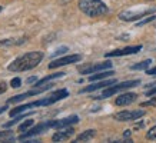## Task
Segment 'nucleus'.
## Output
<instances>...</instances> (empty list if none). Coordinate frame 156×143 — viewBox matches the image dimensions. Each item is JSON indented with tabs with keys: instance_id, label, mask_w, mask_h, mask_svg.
Returning a JSON list of instances; mask_svg holds the SVG:
<instances>
[{
	"instance_id": "obj_28",
	"label": "nucleus",
	"mask_w": 156,
	"mask_h": 143,
	"mask_svg": "<svg viewBox=\"0 0 156 143\" xmlns=\"http://www.w3.org/2000/svg\"><path fill=\"white\" fill-rule=\"evenodd\" d=\"M7 90V83L6 82H0V95H3Z\"/></svg>"
},
{
	"instance_id": "obj_12",
	"label": "nucleus",
	"mask_w": 156,
	"mask_h": 143,
	"mask_svg": "<svg viewBox=\"0 0 156 143\" xmlns=\"http://www.w3.org/2000/svg\"><path fill=\"white\" fill-rule=\"evenodd\" d=\"M116 83V79H103V80H98L96 83H93V85H89L86 86L85 89H82L80 93H89V92H95V90H99V89H106V87H109V86H112Z\"/></svg>"
},
{
	"instance_id": "obj_8",
	"label": "nucleus",
	"mask_w": 156,
	"mask_h": 143,
	"mask_svg": "<svg viewBox=\"0 0 156 143\" xmlns=\"http://www.w3.org/2000/svg\"><path fill=\"white\" fill-rule=\"evenodd\" d=\"M112 69V62H100V63H90V65H82L77 67V70L82 75H89V73H98L102 70Z\"/></svg>"
},
{
	"instance_id": "obj_17",
	"label": "nucleus",
	"mask_w": 156,
	"mask_h": 143,
	"mask_svg": "<svg viewBox=\"0 0 156 143\" xmlns=\"http://www.w3.org/2000/svg\"><path fill=\"white\" fill-rule=\"evenodd\" d=\"M95 136H96V130H95V129H89V130H85V132H82V133L75 139V143L87 142V140H90V139H93Z\"/></svg>"
},
{
	"instance_id": "obj_14",
	"label": "nucleus",
	"mask_w": 156,
	"mask_h": 143,
	"mask_svg": "<svg viewBox=\"0 0 156 143\" xmlns=\"http://www.w3.org/2000/svg\"><path fill=\"white\" fill-rule=\"evenodd\" d=\"M136 99H137L136 93H123V95L116 97L115 105L116 106H128V105H130V103H133Z\"/></svg>"
},
{
	"instance_id": "obj_30",
	"label": "nucleus",
	"mask_w": 156,
	"mask_h": 143,
	"mask_svg": "<svg viewBox=\"0 0 156 143\" xmlns=\"http://www.w3.org/2000/svg\"><path fill=\"white\" fill-rule=\"evenodd\" d=\"M146 73L149 75V76H156V66H155V67H152V69H147Z\"/></svg>"
},
{
	"instance_id": "obj_16",
	"label": "nucleus",
	"mask_w": 156,
	"mask_h": 143,
	"mask_svg": "<svg viewBox=\"0 0 156 143\" xmlns=\"http://www.w3.org/2000/svg\"><path fill=\"white\" fill-rule=\"evenodd\" d=\"M113 70H102V72H98V73H95V75H90L89 76V80L90 82H98V80H103V79H108V77L113 76Z\"/></svg>"
},
{
	"instance_id": "obj_18",
	"label": "nucleus",
	"mask_w": 156,
	"mask_h": 143,
	"mask_svg": "<svg viewBox=\"0 0 156 143\" xmlns=\"http://www.w3.org/2000/svg\"><path fill=\"white\" fill-rule=\"evenodd\" d=\"M63 76H65V72H57V73H52V75H49V76H46V77H43V79H40V80H37L34 86H42V85H44V83H49V82L53 80V79H57V77H63Z\"/></svg>"
},
{
	"instance_id": "obj_2",
	"label": "nucleus",
	"mask_w": 156,
	"mask_h": 143,
	"mask_svg": "<svg viewBox=\"0 0 156 143\" xmlns=\"http://www.w3.org/2000/svg\"><path fill=\"white\" fill-rule=\"evenodd\" d=\"M79 9L89 17H98L109 13L108 6L102 0H77Z\"/></svg>"
},
{
	"instance_id": "obj_19",
	"label": "nucleus",
	"mask_w": 156,
	"mask_h": 143,
	"mask_svg": "<svg viewBox=\"0 0 156 143\" xmlns=\"http://www.w3.org/2000/svg\"><path fill=\"white\" fill-rule=\"evenodd\" d=\"M26 42V37L20 39H6V40H0V46H20Z\"/></svg>"
},
{
	"instance_id": "obj_23",
	"label": "nucleus",
	"mask_w": 156,
	"mask_h": 143,
	"mask_svg": "<svg viewBox=\"0 0 156 143\" xmlns=\"http://www.w3.org/2000/svg\"><path fill=\"white\" fill-rule=\"evenodd\" d=\"M146 139H149V140H156V126H153V127H151L147 130Z\"/></svg>"
},
{
	"instance_id": "obj_5",
	"label": "nucleus",
	"mask_w": 156,
	"mask_h": 143,
	"mask_svg": "<svg viewBox=\"0 0 156 143\" xmlns=\"http://www.w3.org/2000/svg\"><path fill=\"white\" fill-rule=\"evenodd\" d=\"M55 124H56V120H48V122H42V123L36 124L34 127H32L30 130H26L23 133L19 136V140H26V139H32L34 136H37V134L43 133V132H46L49 129H55Z\"/></svg>"
},
{
	"instance_id": "obj_15",
	"label": "nucleus",
	"mask_w": 156,
	"mask_h": 143,
	"mask_svg": "<svg viewBox=\"0 0 156 143\" xmlns=\"http://www.w3.org/2000/svg\"><path fill=\"white\" fill-rule=\"evenodd\" d=\"M79 122V117L73 114V116H69V117H65V119H59L56 120V124H55V129H62V127H67V126H72Z\"/></svg>"
},
{
	"instance_id": "obj_24",
	"label": "nucleus",
	"mask_w": 156,
	"mask_h": 143,
	"mask_svg": "<svg viewBox=\"0 0 156 143\" xmlns=\"http://www.w3.org/2000/svg\"><path fill=\"white\" fill-rule=\"evenodd\" d=\"M156 19V16H149V17H146V19H143V20H140V22H137V24H136V27H142L143 24H146V23H149V22H152V20H155Z\"/></svg>"
},
{
	"instance_id": "obj_13",
	"label": "nucleus",
	"mask_w": 156,
	"mask_h": 143,
	"mask_svg": "<svg viewBox=\"0 0 156 143\" xmlns=\"http://www.w3.org/2000/svg\"><path fill=\"white\" fill-rule=\"evenodd\" d=\"M73 134H75V129L72 127V126L62 127L52 136V140L53 142H66V140H69Z\"/></svg>"
},
{
	"instance_id": "obj_26",
	"label": "nucleus",
	"mask_w": 156,
	"mask_h": 143,
	"mask_svg": "<svg viewBox=\"0 0 156 143\" xmlns=\"http://www.w3.org/2000/svg\"><path fill=\"white\" fill-rule=\"evenodd\" d=\"M140 106H142V107H145V106H155L156 107V95L152 96V99H149L147 102H143Z\"/></svg>"
},
{
	"instance_id": "obj_33",
	"label": "nucleus",
	"mask_w": 156,
	"mask_h": 143,
	"mask_svg": "<svg viewBox=\"0 0 156 143\" xmlns=\"http://www.w3.org/2000/svg\"><path fill=\"white\" fill-rule=\"evenodd\" d=\"M123 136H125V138H129V136H130V130H126V132H125V134H123Z\"/></svg>"
},
{
	"instance_id": "obj_1",
	"label": "nucleus",
	"mask_w": 156,
	"mask_h": 143,
	"mask_svg": "<svg viewBox=\"0 0 156 143\" xmlns=\"http://www.w3.org/2000/svg\"><path fill=\"white\" fill-rule=\"evenodd\" d=\"M43 52H29L24 53L22 56H19L17 59H14L13 62L7 66L9 72H14V73H19V72H27L34 69L36 66L40 65V62L43 60Z\"/></svg>"
},
{
	"instance_id": "obj_34",
	"label": "nucleus",
	"mask_w": 156,
	"mask_h": 143,
	"mask_svg": "<svg viewBox=\"0 0 156 143\" xmlns=\"http://www.w3.org/2000/svg\"><path fill=\"white\" fill-rule=\"evenodd\" d=\"M0 12H2V6H0Z\"/></svg>"
},
{
	"instance_id": "obj_7",
	"label": "nucleus",
	"mask_w": 156,
	"mask_h": 143,
	"mask_svg": "<svg viewBox=\"0 0 156 143\" xmlns=\"http://www.w3.org/2000/svg\"><path fill=\"white\" fill-rule=\"evenodd\" d=\"M53 87L52 83H44V85L42 86H34V89H32V90L29 92H24V93H22V95H17V96H13V97H10V99H7V103H17V102H22V100L27 99V97H30V96H37V95H42L43 92H48Z\"/></svg>"
},
{
	"instance_id": "obj_10",
	"label": "nucleus",
	"mask_w": 156,
	"mask_h": 143,
	"mask_svg": "<svg viewBox=\"0 0 156 143\" xmlns=\"http://www.w3.org/2000/svg\"><path fill=\"white\" fill-rule=\"evenodd\" d=\"M82 56L80 54H70V56H65V57H59L56 60L49 63V69H56V67L60 66H66V65H70V63H76L80 62Z\"/></svg>"
},
{
	"instance_id": "obj_29",
	"label": "nucleus",
	"mask_w": 156,
	"mask_h": 143,
	"mask_svg": "<svg viewBox=\"0 0 156 143\" xmlns=\"http://www.w3.org/2000/svg\"><path fill=\"white\" fill-rule=\"evenodd\" d=\"M155 95H156V85H153L151 87V90L146 92V96H149V97H151V96H155Z\"/></svg>"
},
{
	"instance_id": "obj_21",
	"label": "nucleus",
	"mask_w": 156,
	"mask_h": 143,
	"mask_svg": "<svg viewBox=\"0 0 156 143\" xmlns=\"http://www.w3.org/2000/svg\"><path fill=\"white\" fill-rule=\"evenodd\" d=\"M152 65V60L151 59H146V60H143L140 63H136V65H133L130 69L132 70H147V67Z\"/></svg>"
},
{
	"instance_id": "obj_22",
	"label": "nucleus",
	"mask_w": 156,
	"mask_h": 143,
	"mask_svg": "<svg viewBox=\"0 0 156 143\" xmlns=\"http://www.w3.org/2000/svg\"><path fill=\"white\" fill-rule=\"evenodd\" d=\"M33 123H34V120L33 119H27L26 122H23V123L19 126V132L20 133H23V132H26L29 127H32L33 126Z\"/></svg>"
},
{
	"instance_id": "obj_11",
	"label": "nucleus",
	"mask_w": 156,
	"mask_h": 143,
	"mask_svg": "<svg viewBox=\"0 0 156 143\" xmlns=\"http://www.w3.org/2000/svg\"><path fill=\"white\" fill-rule=\"evenodd\" d=\"M142 46L137 44V46H128V47L123 49H115L112 52H109L105 54V57H118V56H126V54H135V53L140 52Z\"/></svg>"
},
{
	"instance_id": "obj_27",
	"label": "nucleus",
	"mask_w": 156,
	"mask_h": 143,
	"mask_svg": "<svg viewBox=\"0 0 156 143\" xmlns=\"http://www.w3.org/2000/svg\"><path fill=\"white\" fill-rule=\"evenodd\" d=\"M67 50H69V49L66 47V46H62V47H59L56 50V52L53 53V57H56V56H59V54H63V53H66Z\"/></svg>"
},
{
	"instance_id": "obj_3",
	"label": "nucleus",
	"mask_w": 156,
	"mask_h": 143,
	"mask_svg": "<svg viewBox=\"0 0 156 143\" xmlns=\"http://www.w3.org/2000/svg\"><path fill=\"white\" fill-rule=\"evenodd\" d=\"M137 85H140V80H128V82H123V83H119V85L115 83V85L106 87L100 96H95V99H108V97L116 95L119 92L130 89V87H135V86H137Z\"/></svg>"
},
{
	"instance_id": "obj_31",
	"label": "nucleus",
	"mask_w": 156,
	"mask_h": 143,
	"mask_svg": "<svg viewBox=\"0 0 156 143\" xmlns=\"http://www.w3.org/2000/svg\"><path fill=\"white\" fill-rule=\"evenodd\" d=\"M39 79L36 76H32V77H29L27 80H26V83H29V85H32V83H36V82H37Z\"/></svg>"
},
{
	"instance_id": "obj_6",
	"label": "nucleus",
	"mask_w": 156,
	"mask_h": 143,
	"mask_svg": "<svg viewBox=\"0 0 156 143\" xmlns=\"http://www.w3.org/2000/svg\"><path fill=\"white\" fill-rule=\"evenodd\" d=\"M67 96H69V90H67V89H59V90L53 92L52 95H49L48 97L40 99V100H34L32 103H33V107H39V106H50V105H53V103L59 102V100L67 97Z\"/></svg>"
},
{
	"instance_id": "obj_25",
	"label": "nucleus",
	"mask_w": 156,
	"mask_h": 143,
	"mask_svg": "<svg viewBox=\"0 0 156 143\" xmlns=\"http://www.w3.org/2000/svg\"><path fill=\"white\" fill-rule=\"evenodd\" d=\"M10 86L14 87V89L20 87V86H22V79H20V77H14V79H12V80H10Z\"/></svg>"
},
{
	"instance_id": "obj_32",
	"label": "nucleus",
	"mask_w": 156,
	"mask_h": 143,
	"mask_svg": "<svg viewBox=\"0 0 156 143\" xmlns=\"http://www.w3.org/2000/svg\"><path fill=\"white\" fill-rule=\"evenodd\" d=\"M6 110H7V106H2V107H0V114H2V113H5Z\"/></svg>"
},
{
	"instance_id": "obj_20",
	"label": "nucleus",
	"mask_w": 156,
	"mask_h": 143,
	"mask_svg": "<svg viewBox=\"0 0 156 143\" xmlns=\"http://www.w3.org/2000/svg\"><path fill=\"white\" fill-rule=\"evenodd\" d=\"M16 136L12 130H0V142H13Z\"/></svg>"
},
{
	"instance_id": "obj_9",
	"label": "nucleus",
	"mask_w": 156,
	"mask_h": 143,
	"mask_svg": "<svg viewBox=\"0 0 156 143\" xmlns=\"http://www.w3.org/2000/svg\"><path fill=\"white\" fill-rule=\"evenodd\" d=\"M142 116H145V110L139 109V110H123L119 112L113 116L118 122H133V120L140 119Z\"/></svg>"
},
{
	"instance_id": "obj_4",
	"label": "nucleus",
	"mask_w": 156,
	"mask_h": 143,
	"mask_svg": "<svg viewBox=\"0 0 156 143\" xmlns=\"http://www.w3.org/2000/svg\"><path fill=\"white\" fill-rule=\"evenodd\" d=\"M156 7H147V9H143V10H125V12H120L119 13V19L123 20V22H135V20H140L143 19L145 16H149V14H153L155 13Z\"/></svg>"
}]
</instances>
